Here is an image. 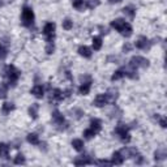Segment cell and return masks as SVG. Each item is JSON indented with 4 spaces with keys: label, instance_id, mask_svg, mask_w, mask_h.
I'll list each match as a JSON object with an SVG mask.
<instances>
[{
    "label": "cell",
    "instance_id": "1",
    "mask_svg": "<svg viewBox=\"0 0 167 167\" xmlns=\"http://www.w3.org/2000/svg\"><path fill=\"white\" fill-rule=\"evenodd\" d=\"M21 18H22V25L23 26H31L34 22V12L30 7H23L22 8V14H21Z\"/></svg>",
    "mask_w": 167,
    "mask_h": 167
},
{
    "label": "cell",
    "instance_id": "2",
    "mask_svg": "<svg viewBox=\"0 0 167 167\" xmlns=\"http://www.w3.org/2000/svg\"><path fill=\"white\" fill-rule=\"evenodd\" d=\"M7 77H8V80H9V84L16 85V82H17L20 78V70L14 65H8L7 67Z\"/></svg>",
    "mask_w": 167,
    "mask_h": 167
},
{
    "label": "cell",
    "instance_id": "3",
    "mask_svg": "<svg viewBox=\"0 0 167 167\" xmlns=\"http://www.w3.org/2000/svg\"><path fill=\"white\" fill-rule=\"evenodd\" d=\"M129 65L133 67L134 69H137V68H146L149 67V60L145 59V58H142V56H133L129 61Z\"/></svg>",
    "mask_w": 167,
    "mask_h": 167
},
{
    "label": "cell",
    "instance_id": "4",
    "mask_svg": "<svg viewBox=\"0 0 167 167\" xmlns=\"http://www.w3.org/2000/svg\"><path fill=\"white\" fill-rule=\"evenodd\" d=\"M115 133L120 136L122 141H124V142H129L131 141V136H129V132H128V127H125L124 124H119L116 128H115Z\"/></svg>",
    "mask_w": 167,
    "mask_h": 167
},
{
    "label": "cell",
    "instance_id": "5",
    "mask_svg": "<svg viewBox=\"0 0 167 167\" xmlns=\"http://www.w3.org/2000/svg\"><path fill=\"white\" fill-rule=\"evenodd\" d=\"M43 35L47 38V42H52L55 37V23L54 22H47L43 28Z\"/></svg>",
    "mask_w": 167,
    "mask_h": 167
},
{
    "label": "cell",
    "instance_id": "6",
    "mask_svg": "<svg viewBox=\"0 0 167 167\" xmlns=\"http://www.w3.org/2000/svg\"><path fill=\"white\" fill-rule=\"evenodd\" d=\"M31 94L34 95L35 98H42L44 95V89L42 85H35L33 89H31Z\"/></svg>",
    "mask_w": 167,
    "mask_h": 167
},
{
    "label": "cell",
    "instance_id": "7",
    "mask_svg": "<svg viewBox=\"0 0 167 167\" xmlns=\"http://www.w3.org/2000/svg\"><path fill=\"white\" fill-rule=\"evenodd\" d=\"M148 43H149L148 39H146L145 37H141V38H138L137 41H136L134 46H136L137 49H140V50H145L146 47H148Z\"/></svg>",
    "mask_w": 167,
    "mask_h": 167
},
{
    "label": "cell",
    "instance_id": "8",
    "mask_svg": "<svg viewBox=\"0 0 167 167\" xmlns=\"http://www.w3.org/2000/svg\"><path fill=\"white\" fill-rule=\"evenodd\" d=\"M123 162H124V158H123L122 153L120 152H115L112 154V161H111V163H112V164H122Z\"/></svg>",
    "mask_w": 167,
    "mask_h": 167
},
{
    "label": "cell",
    "instance_id": "9",
    "mask_svg": "<svg viewBox=\"0 0 167 167\" xmlns=\"http://www.w3.org/2000/svg\"><path fill=\"white\" fill-rule=\"evenodd\" d=\"M124 25H125V21L122 20V18H116V20H114L112 22H111V26H112L115 30H117V31H120Z\"/></svg>",
    "mask_w": 167,
    "mask_h": 167
},
{
    "label": "cell",
    "instance_id": "10",
    "mask_svg": "<svg viewBox=\"0 0 167 167\" xmlns=\"http://www.w3.org/2000/svg\"><path fill=\"white\" fill-rule=\"evenodd\" d=\"M78 54L84 58H90L91 56V50L87 46H81V47H78Z\"/></svg>",
    "mask_w": 167,
    "mask_h": 167
},
{
    "label": "cell",
    "instance_id": "11",
    "mask_svg": "<svg viewBox=\"0 0 167 167\" xmlns=\"http://www.w3.org/2000/svg\"><path fill=\"white\" fill-rule=\"evenodd\" d=\"M132 31H133V29H132V26L129 25L128 22H125V25L123 26V29L119 31L122 35H124V37H131L132 35Z\"/></svg>",
    "mask_w": 167,
    "mask_h": 167
},
{
    "label": "cell",
    "instance_id": "12",
    "mask_svg": "<svg viewBox=\"0 0 167 167\" xmlns=\"http://www.w3.org/2000/svg\"><path fill=\"white\" fill-rule=\"evenodd\" d=\"M89 91H90V81L82 82L81 86H80V89H78V93H80L81 95H87Z\"/></svg>",
    "mask_w": 167,
    "mask_h": 167
},
{
    "label": "cell",
    "instance_id": "13",
    "mask_svg": "<svg viewBox=\"0 0 167 167\" xmlns=\"http://www.w3.org/2000/svg\"><path fill=\"white\" fill-rule=\"evenodd\" d=\"M90 128H91L95 133H98V132L101 131V128H102L101 120H98V119H93V120L90 122Z\"/></svg>",
    "mask_w": 167,
    "mask_h": 167
},
{
    "label": "cell",
    "instance_id": "14",
    "mask_svg": "<svg viewBox=\"0 0 167 167\" xmlns=\"http://www.w3.org/2000/svg\"><path fill=\"white\" fill-rule=\"evenodd\" d=\"M52 119H54V122L56 124H59V125H61L63 123H64V116H63L59 111H54V112H52Z\"/></svg>",
    "mask_w": 167,
    "mask_h": 167
},
{
    "label": "cell",
    "instance_id": "15",
    "mask_svg": "<svg viewBox=\"0 0 167 167\" xmlns=\"http://www.w3.org/2000/svg\"><path fill=\"white\" fill-rule=\"evenodd\" d=\"M72 146L75 150H77V152H81V150H84V141L80 138H75L72 141Z\"/></svg>",
    "mask_w": 167,
    "mask_h": 167
},
{
    "label": "cell",
    "instance_id": "16",
    "mask_svg": "<svg viewBox=\"0 0 167 167\" xmlns=\"http://www.w3.org/2000/svg\"><path fill=\"white\" fill-rule=\"evenodd\" d=\"M93 49H94V51H99L102 49V38L101 37L93 38Z\"/></svg>",
    "mask_w": 167,
    "mask_h": 167
},
{
    "label": "cell",
    "instance_id": "17",
    "mask_svg": "<svg viewBox=\"0 0 167 167\" xmlns=\"http://www.w3.org/2000/svg\"><path fill=\"white\" fill-rule=\"evenodd\" d=\"M8 154H9V146L7 144H0V157L8 158Z\"/></svg>",
    "mask_w": 167,
    "mask_h": 167
},
{
    "label": "cell",
    "instance_id": "18",
    "mask_svg": "<svg viewBox=\"0 0 167 167\" xmlns=\"http://www.w3.org/2000/svg\"><path fill=\"white\" fill-rule=\"evenodd\" d=\"M13 108H14V106H13V103H11V102H5V103H3V106H2L3 114H9Z\"/></svg>",
    "mask_w": 167,
    "mask_h": 167
},
{
    "label": "cell",
    "instance_id": "19",
    "mask_svg": "<svg viewBox=\"0 0 167 167\" xmlns=\"http://www.w3.org/2000/svg\"><path fill=\"white\" fill-rule=\"evenodd\" d=\"M28 141L30 142L31 145H38V144H39L38 134H35V133H29V134H28Z\"/></svg>",
    "mask_w": 167,
    "mask_h": 167
},
{
    "label": "cell",
    "instance_id": "20",
    "mask_svg": "<svg viewBox=\"0 0 167 167\" xmlns=\"http://www.w3.org/2000/svg\"><path fill=\"white\" fill-rule=\"evenodd\" d=\"M52 98L55 101H61L63 98H64V93H63L61 90H59V89H55L52 91Z\"/></svg>",
    "mask_w": 167,
    "mask_h": 167
},
{
    "label": "cell",
    "instance_id": "21",
    "mask_svg": "<svg viewBox=\"0 0 167 167\" xmlns=\"http://www.w3.org/2000/svg\"><path fill=\"white\" fill-rule=\"evenodd\" d=\"M124 76H125V73H124V69H119V70H116V72L112 75V77H111V80H112V81L120 80V78H123Z\"/></svg>",
    "mask_w": 167,
    "mask_h": 167
},
{
    "label": "cell",
    "instance_id": "22",
    "mask_svg": "<svg viewBox=\"0 0 167 167\" xmlns=\"http://www.w3.org/2000/svg\"><path fill=\"white\" fill-rule=\"evenodd\" d=\"M29 114H30V116L33 117V119L37 117V115H38V105H37V103L31 105V107L29 108Z\"/></svg>",
    "mask_w": 167,
    "mask_h": 167
},
{
    "label": "cell",
    "instance_id": "23",
    "mask_svg": "<svg viewBox=\"0 0 167 167\" xmlns=\"http://www.w3.org/2000/svg\"><path fill=\"white\" fill-rule=\"evenodd\" d=\"M85 4H86V7L89 8V9H93V8L99 5V0H86Z\"/></svg>",
    "mask_w": 167,
    "mask_h": 167
},
{
    "label": "cell",
    "instance_id": "24",
    "mask_svg": "<svg viewBox=\"0 0 167 167\" xmlns=\"http://www.w3.org/2000/svg\"><path fill=\"white\" fill-rule=\"evenodd\" d=\"M73 28V21H70L69 18H65L63 21V29L64 30H70Z\"/></svg>",
    "mask_w": 167,
    "mask_h": 167
},
{
    "label": "cell",
    "instance_id": "25",
    "mask_svg": "<svg viewBox=\"0 0 167 167\" xmlns=\"http://www.w3.org/2000/svg\"><path fill=\"white\" fill-rule=\"evenodd\" d=\"M85 2L86 0H73V7L76 9H82L85 7Z\"/></svg>",
    "mask_w": 167,
    "mask_h": 167
},
{
    "label": "cell",
    "instance_id": "26",
    "mask_svg": "<svg viewBox=\"0 0 167 167\" xmlns=\"http://www.w3.org/2000/svg\"><path fill=\"white\" fill-rule=\"evenodd\" d=\"M95 134H97V133H95L91 128H87V129L84 131V137H85V138H93Z\"/></svg>",
    "mask_w": 167,
    "mask_h": 167
},
{
    "label": "cell",
    "instance_id": "27",
    "mask_svg": "<svg viewBox=\"0 0 167 167\" xmlns=\"http://www.w3.org/2000/svg\"><path fill=\"white\" fill-rule=\"evenodd\" d=\"M14 163L16 164H23L25 163V157H23L22 154H17L14 158Z\"/></svg>",
    "mask_w": 167,
    "mask_h": 167
},
{
    "label": "cell",
    "instance_id": "28",
    "mask_svg": "<svg viewBox=\"0 0 167 167\" xmlns=\"http://www.w3.org/2000/svg\"><path fill=\"white\" fill-rule=\"evenodd\" d=\"M89 163H91L89 159H86V158H81V159H76L75 161V164H77V166H82V164H89Z\"/></svg>",
    "mask_w": 167,
    "mask_h": 167
},
{
    "label": "cell",
    "instance_id": "29",
    "mask_svg": "<svg viewBox=\"0 0 167 167\" xmlns=\"http://www.w3.org/2000/svg\"><path fill=\"white\" fill-rule=\"evenodd\" d=\"M123 12H124V14H128L129 17H133V16H134V9H132L131 7H127V8H124V9H123Z\"/></svg>",
    "mask_w": 167,
    "mask_h": 167
},
{
    "label": "cell",
    "instance_id": "30",
    "mask_svg": "<svg viewBox=\"0 0 167 167\" xmlns=\"http://www.w3.org/2000/svg\"><path fill=\"white\" fill-rule=\"evenodd\" d=\"M164 157H166L164 150H158V152H155V159H163Z\"/></svg>",
    "mask_w": 167,
    "mask_h": 167
},
{
    "label": "cell",
    "instance_id": "31",
    "mask_svg": "<svg viewBox=\"0 0 167 167\" xmlns=\"http://www.w3.org/2000/svg\"><path fill=\"white\" fill-rule=\"evenodd\" d=\"M5 56H7V49H5L4 46L0 44V60L4 59Z\"/></svg>",
    "mask_w": 167,
    "mask_h": 167
},
{
    "label": "cell",
    "instance_id": "32",
    "mask_svg": "<svg viewBox=\"0 0 167 167\" xmlns=\"http://www.w3.org/2000/svg\"><path fill=\"white\" fill-rule=\"evenodd\" d=\"M7 94V86L5 85H0V98H4Z\"/></svg>",
    "mask_w": 167,
    "mask_h": 167
},
{
    "label": "cell",
    "instance_id": "33",
    "mask_svg": "<svg viewBox=\"0 0 167 167\" xmlns=\"http://www.w3.org/2000/svg\"><path fill=\"white\" fill-rule=\"evenodd\" d=\"M54 50H55V47H54L52 42H50L49 44H47V47H46V52L47 54H54Z\"/></svg>",
    "mask_w": 167,
    "mask_h": 167
},
{
    "label": "cell",
    "instance_id": "34",
    "mask_svg": "<svg viewBox=\"0 0 167 167\" xmlns=\"http://www.w3.org/2000/svg\"><path fill=\"white\" fill-rule=\"evenodd\" d=\"M159 123H161V127H163V128H166V119L164 117H162L161 120H159Z\"/></svg>",
    "mask_w": 167,
    "mask_h": 167
},
{
    "label": "cell",
    "instance_id": "35",
    "mask_svg": "<svg viewBox=\"0 0 167 167\" xmlns=\"http://www.w3.org/2000/svg\"><path fill=\"white\" fill-rule=\"evenodd\" d=\"M111 3H119V2H122V0H110Z\"/></svg>",
    "mask_w": 167,
    "mask_h": 167
},
{
    "label": "cell",
    "instance_id": "36",
    "mask_svg": "<svg viewBox=\"0 0 167 167\" xmlns=\"http://www.w3.org/2000/svg\"><path fill=\"white\" fill-rule=\"evenodd\" d=\"M2 5H3V3H2V2H0V7H2Z\"/></svg>",
    "mask_w": 167,
    "mask_h": 167
}]
</instances>
